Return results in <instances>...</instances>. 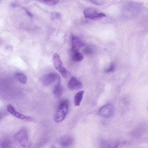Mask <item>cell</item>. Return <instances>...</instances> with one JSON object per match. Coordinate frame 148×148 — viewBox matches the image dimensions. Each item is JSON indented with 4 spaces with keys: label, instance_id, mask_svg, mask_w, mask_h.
<instances>
[{
    "label": "cell",
    "instance_id": "6da1fadb",
    "mask_svg": "<svg viewBox=\"0 0 148 148\" xmlns=\"http://www.w3.org/2000/svg\"><path fill=\"white\" fill-rule=\"evenodd\" d=\"M14 138L16 142L23 147H27L30 145L27 130L22 128L16 133Z\"/></svg>",
    "mask_w": 148,
    "mask_h": 148
},
{
    "label": "cell",
    "instance_id": "44dd1931",
    "mask_svg": "<svg viewBox=\"0 0 148 148\" xmlns=\"http://www.w3.org/2000/svg\"><path fill=\"white\" fill-rule=\"evenodd\" d=\"M16 5L14 3H12L11 4V6L13 7L16 6Z\"/></svg>",
    "mask_w": 148,
    "mask_h": 148
},
{
    "label": "cell",
    "instance_id": "5b68a950",
    "mask_svg": "<svg viewBox=\"0 0 148 148\" xmlns=\"http://www.w3.org/2000/svg\"><path fill=\"white\" fill-rule=\"evenodd\" d=\"M84 14L86 18L92 19L100 18L106 16L103 13H98L96 9L92 7H88L86 8L84 11Z\"/></svg>",
    "mask_w": 148,
    "mask_h": 148
},
{
    "label": "cell",
    "instance_id": "d6986e66",
    "mask_svg": "<svg viewBox=\"0 0 148 148\" xmlns=\"http://www.w3.org/2000/svg\"><path fill=\"white\" fill-rule=\"evenodd\" d=\"M114 70V66L113 64H112L110 67L106 70V72L110 73L113 72Z\"/></svg>",
    "mask_w": 148,
    "mask_h": 148
},
{
    "label": "cell",
    "instance_id": "8fae6325",
    "mask_svg": "<svg viewBox=\"0 0 148 148\" xmlns=\"http://www.w3.org/2000/svg\"><path fill=\"white\" fill-rule=\"evenodd\" d=\"M60 80L58 81L53 88V93L56 97H60L62 95L63 89L60 84Z\"/></svg>",
    "mask_w": 148,
    "mask_h": 148
},
{
    "label": "cell",
    "instance_id": "7c38bea8",
    "mask_svg": "<svg viewBox=\"0 0 148 148\" xmlns=\"http://www.w3.org/2000/svg\"><path fill=\"white\" fill-rule=\"evenodd\" d=\"M84 91L80 90L77 92L75 95L74 99V103L76 106H79L82 99Z\"/></svg>",
    "mask_w": 148,
    "mask_h": 148
},
{
    "label": "cell",
    "instance_id": "ffe728a7",
    "mask_svg": "<svg viewBox=\"0 0 148 148\" xmlns=\"http://www.w3.org/2000/svg\"><path fill=\"white\" fill-rule=\"evenodd\" d=\"M23 9L29 16L31 17H32V13L27 9L26 8H24Z\"/></svg>",
    "mask_w": 148,
    "mask_h": 148
},
{
    "label": "cell",
    "instance_id": "3957f363",
    "mask_svg": "<svg viewBox=\"0 0 148 148\" xmlns=\"http://www.w3.org/2000/svg\"><path fill=\"white\" fill-rule=\"evenodd\" d=\"M52 59L55 68L59 72L63 77H66L67 71L63 65L59 55L57 53L54 54Z\"/></svg>",
    "mask_w": 148,
    "mask_h": 148
},
{
    "label": "cell",
    "instance_id": "9c48e42d",
    "mask_svg": "<svg viewBox=\"0 0 148 148\" xmlns=\"http://www.w3.org/2000/svg\"><path fill=\"white\" fill-rule=\"evenodd\" d=\"M68 86L71 90H77L81 88L82 86V82L74 77H72L69 81Z\"/></svg>",
    "mask_w": 148,
    "mask_h": 148
},
{
    "label": "cell",
    "instance_id": "52a82bcc",
    "mask_svg": "<svg viewBox=\"0 0 148 148\" xmlns=\"http://www.w3.org/2000/svg\"><path fill=\"white\" fill-rule=\"evenodd\" d=\"M7 110L11 114L18 119L27 121H31L34 120L33 118L24 115L17 111L11 105L8 104L6 107Z\"/></svg>",
    "mask_w": 148,
    "mask_h": 148
},
{
    "label": "cell",
    "instance_id": "4fadbf2b",
    "mask_svg": "<svg viewBox=\"0 0 148 148\" xmlns=\"http://www.w3.org/2000/svg\"><path fill=\"white\" fill-rule=\"evenodd\" d=\"M119 143L102 140L101 141V146L102 147H115L118 146Z\"/></svg>",
    "mask_w": 148,
    "mask_h": 148
},
{
    "label": "cell",
    "instance_id": "e0dca14e",
    "mask_svg": "<svg viewBox=\"0 0 148 148\" xmlns=\"http://www.w3.org/2000/svg\"><path fill=\"white\" fill-rule=\"evenodd\" d=\"M40 1L50 6H53L56 4L59 0H41Z\"/></svg>",
    "mask_w": 148,
    "mask_h": 148
},
{
    "label": "cell",
    "instance_id": "9a60e30c",
    "mask_svg": "<svg viewBox=\"0 0 148 148\" xmlns=\"http://www.w3.org/2000/svg\"><path fill=\"white\" fill-rule=\"evenodd\" d=\"M11 145V141L8 139L7 138H5L2 139L1 142L0 146L1 147H10Z\"/></svg>",
    "mask_w": 148,
    "mask_h": 148
},
{
    "label": "cell",
    "instance_id": "2e32d148",
    "mask_svg": "<svg viewBox=\"0 0 148 148\" xmlns=\"http://www.w3.org/2000/svg\"><path fill=\"white\" fill-rule=\"evenodd\" d=\"M73 59L76 61H80L83 60L84 56L79 51L73 52Z\"/></svg>",
    "mask_w": 148,
    "mask_h": 148
},
{
    "label": "cell",
    "instance_id": "30bf717a",
    "mask_svg": "<svg viewBox=\"0 0 148 148\" xmlns=\"http://www.w3.org/2000/svg\"><path fill=\"white\" fill-rule=\"evenodd\" d=\"M74 142L73 137L69 136H66L62 137L60 140L59 143L64 147H67L72 145Z\"/></svg>",
    "mask_w": 148,
    "mask_h": 148
},
{
    "label": "cell",
    "instance_id": "5bb4252c",
    "mask_svg": "<svg viewBox=\"0 0 148 148\" xmlns=\"http://www.w3.org/2000/svg\"><path fill=\"white\" fill-rule=\"evenodd\" d=\"M15 76L21 83L25 84L27 81V78L25 75L21 73H17L15 74Z\"/></svg>",
    "mask_w": 148,
    "mask_h": 148
},
{
    "label": "cell",
    "instance_id": "ac0fdd59",
    "mask_svg": "<svg viewBox=\"0 0 148 148\" xmlns=\"http://www.w3.org/2000/svg\"><path fill=\"white\" fill-rule=\"evenodd\" d=\"M84 52L88 54H92L93 52V50L92 48L89 47H86L84 49Z\"/></svg>",
    "mask_w": 148,
    "mask_h": 148
},
{
    "label": "cell",
    "instance_id": "277c9868",
    "mask_svg": "<svg viewBox=\"0 0 148 148\" xmlns=\"http://www.w3.org/2000/svg\"><path fill=\"white\" fill-rule=\"evenodd\" d=\"M60 79L59 75L55 73H49L45 74L40 78L41 82L44 86L50 85L56 81Z\"/></svg>",
    "mask_w": 148,
    "mask_h": 148
},
{
    "label": "cell",
    "instance_id": "ba28073f",
    "mask_svg": "<svg viewBox=\"0 0 148 148\" xmlns=\"http://www.w3.org/2000/svg\"><path fill=\"white\" fill-rule=\"evenodd\" d=\"M70 38L72 52L78 51L79 50L83 45L80 39L77 36L73 35L71 36Z\"/></svg>",
    "mask_w": 148,
    "mask_h": 148
},
{
    "label": "cell",
    "instance_id": "8992f818",
    "mask_svg": "<svg viewBox=\"0 0 148 148\" xmlns=\"http://www.w3.org/2000/svg\"><path fill=\"white\" fill-rule=\"evenodd\" d=\"M114 109L113 105L110 103L107 104L101 107L98 111V114L104 118H109L113 115Z\"/></svg>",
    "mask_w": 148,
    "mask_h": 148
},
{
    "label": "cell",
    "instance_id": "7a4b0ae2",
    "mask_svg": "<svg viewBox=\"0 0 148 148\" xmlns=\"http://www.w3.org/2000/svg\"><path fill=\"white\" fill-rule=\"evenodd\" d=\"M69 102L67 100H63L60 103L54 117V121L57 123L62 121L67 114Z\"/></svg>",
    "mask_w": 148,
    "mask_h": 148
}]
</instances>
